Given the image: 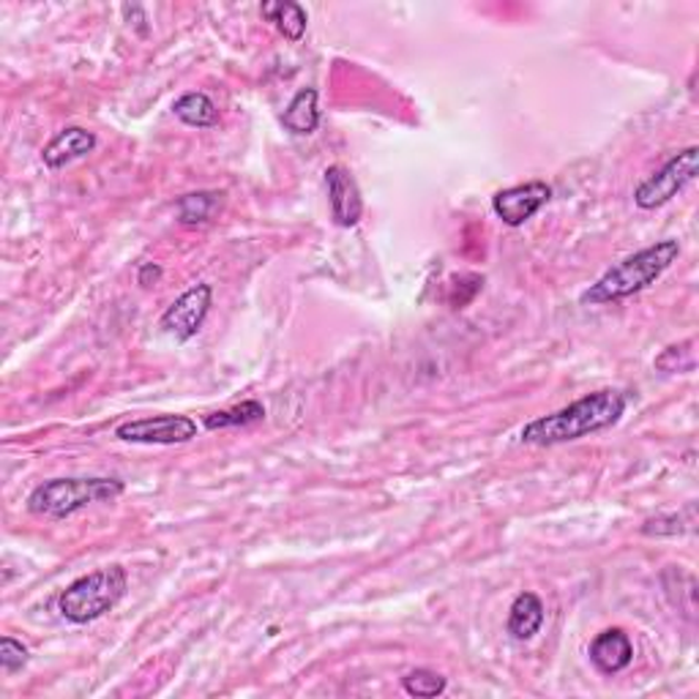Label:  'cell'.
<instances>
[{"label":"cell","mask_w":699,"mask_h":699,"mask_svg":"<svg viewBox=\"0 0 699 699\" xmlns=\"http://www.w3.org/2000/svg\"><path fill=\"white\" fill-rule=\"evenodd\" d=\"M543 618H547V612H543V601L539 596L519 593L509 609V623H506V629H509V635L517 639V642H528V639H533L541 631Z\"/></svg>","instance_id":"13"},{"label":"cell","mask_w":699,"mask_h":699,"mask_svg":"<svg viewBox=\"0 0 699 699\" xmlns=\"http://www.w3.org/2000/svg\"><path fill=\"white\" fill-rule=\"evenodd\" d=\"M116 438L137 446H183L197 438V421L178 413L134 418V421L118 423Z\"/></svg>","instance_id":"6"},{"label":"cell","mask_w":699,"mask_h":699,"mask_svg":"<svg viewBox=\"0 0 699 699\" xmlns=\"http://www.w3.org/2000/svg\"><path fill=\"white\" fill-rule=\"evenodd\" d=\"M213 307V287L208 282H200L189 287L183 296H178L176 301L167 307V312L161 314L159 328L170 337H176L178 342H189L197 337V331L206 322L208 312Z\"/></svg>","instance_id":"7"},{"label":"cell","mask_w":699,"mask_h":699,"mask_svg":"<svg viewBox=\"0 0 699 699\" xmlns=\"http://www.w3.org/2000/svg\"><path fill=\"white\" fill-rule=\"evenodd\" d=\"M697 528V503H689L686 509L675 511V513H661V517L648 519L642 525V536H650V539H672V536H683L691 533Z\"/></svg>","instance_id":"17"},{"label":"cell","mask_w":699,"mask_h":699,"mask_svg":"<svg viewBox=\"0 0 699 699\" xmlns=\"http://www.w3.org/2000/svg\"><path fill=\"white\" fill-rule=\"evenodd\" d=\"M96 142L99 140H96L93 131L82 127H66L47 142L44 151H41V159H44V164L50 167V170H63L71 161H80L86 159L88 153H93Z\"/></svg>","instance_id":"11"},{"label":"cell","mask_w":699,"mask_h":699,"mask_svg":"<svg viewBox=\"0 0 699 699\" xmlns=\"http://www.w3.org/2000/svg\"><path fill=\"white\" fill-rule=\"evenodd\" d=\"M222 202V191H191V194H183L176 206L178 222L187 227L208 224L219 213Z\"/></svg>","instance_id":"15"},{"label":"cell","mask_w":699,"mask_h":699,"mask_svg":"<svg viewBox=\"0 0 699 699\" xmlns=\"http://www.w3.org/2000/svg\"><path fill=\"white\" fill-rule=\"evenodd\" d=\"M318 88H301L287 104L282 123L290 134L309 137L320 127V104H318Z\"/></svg>","instance_id":"12"},{"label":"cell","mask_w":699,"mask_h":699,"mask_svg":"<svg viewBox=\"0 0 699 699\" xmlns=\"http://www.w3.org/2000/svg\"><path fill=\"white\" fill-rule=\"evenodd\" d=\"M262 17L268 22L277 26V31L290 41H301L303 33H307V11L298 3H290V0H279V3H262Z\"/></svg>","instance_id":"16"},{"label":"cell","mask_w":699,"mask_h":699,"mask_svg":"<svg viewBox=\"0 0 699 699\" xmlns=\"http://www.w3.org/2000/svg\"><path fill=\"white\" fill-rule=\"evenodd\" d=\"M161 266H157V262H142L140 266V271H137V284H142V287H151V284H157L159 279H161Z\"/></svg>","instance_id":"22"},{"label":"cell","mask_w":699,"mask_h":699,"mask_svg":"<svg viewBox=\"0 0 699 699\" xmlns=\"http://www.w3.org/2000/svg\"><path fill=\"white\" fill-rule=\"evenodd\" d=\"M697 164H699V151L695 146L675 153V157L669 159L667 164L656 172V176H650L648 181L639 183L635 191V202L642 208V211H656V208L667 206L669 200H675L680 191L695 181Z\"/></svg>","instance_id":"5"},{"label":"cell","mask_w":699,"mask_h":699,"mask_svg":"<svg viewBox=\"0 0 699 699\" xmlns=\"http://www.w3.org/2000/svg\"><path fill=\"white\" fill-rule=\"evenodd\" d=\"M129 590V573L121 566L96 569L86 577L74 579L69 588L58 596V612L63 620L74 626H88L104 618L123 601Z\"/></svg>","instance_id":"4"},{"label":"cell","mask_w":699,"mask_h":699,"mask_svg":"<svg viewBox=\"0 0 699 699\" xmlns=\"http://www.w3.org/2000/svg\"><path fill=\"white\" fill-rule=\"evenodd\" d=\"M260 421H266V408H262L260 402H254V399H249V402L236 405V408H230V410H217V413L206 416L202 427L217 432V429L252 427V423H260Z\"/></svg>","instance_id":"18"},{"label":"cell","mask_w":699,"mask_h":699,"mask_svg":"<svg viewBox=\"0 0 699 699\" xmlns=\"http://www.w3.org/2000/svg\"><path fill=\"white\" fill-rule=\"evenodd\" d=\"M552 200V187L543 181H528L519 187L500 189L492 197L495 217L509 227H522L536 217L547 202Z\"/></svg>","instance_id":"8"},{"label":"cell","mask_w":699,"mask_h":699,"mask_svg":"<svg viewBox=\"0 0 699 699\" xmlns=\"http://www.w3.org/2000/svg\"><path fill=\"white\" fill-rule=\"evenodd\" d=\"M626 405H629L626 393L615 391V388L588 393V397L571 402L569 408H560L555 413L525 423L519 440L528 446L573 443V440L590 438V435L615 427L623 418Z\"/></svg>","instance_id":"1"},{"label":"cell","mask_w":699,"mask_h":699,"mask_svg":"<svg viewBox=\"0 0 699 699\" xmlns=\"http://www.w3.org/2000/svg\"><path fill=\"white\" fill-rule=\"evenodd\" d=\"M172 112L181 123H187L191 129H213L219 123V107L213 104V99L202 91H189L181 99H176Z\"/></svg>","instance_id":"14"},{"label":"cell","mask_w":699,"mask_h":699,"mask_svg":"<svg viewBox=\"0 0 699 699\" xmlns=\"http://www.w3.org/2000/svg\"><path fill=\"white\" fill-rule=\"evenodd\" d=\"M326 187H328V202H331V217L339 227H356L363 217V200L361 189H358L356 178L350 176L348 167L331 164L326 170Z\"/></svg>","instance_id":"9"},{"label":"cell","mask_w":699,"mask_h":699,"mask_svg":"<svg viewBox=\"0 0 699 699\" xmlns=\"http://www.w3.org/2000/svg\"><path fill=\"white\" fill-rule=\"evenodd\" d=\"M695 348H697L695 339H686V342L672 344V348H667L659 358H656V369H661V372H667V375L695 372V367H697Z\"/></svg>","instance_id":"19"},{"label":"cell","mask_w":699,"mask_h":699,"mask_svg":"<svg viewBox=\"0 0 699 699\" xmlns=\"http://www.w3.org/2000/svg\"><path fill=\"white\" fill-rule=\"evenodd\" d=\"M28 659H31V650H28L20 639L9 635L0 639V669H3V675L22 672Z\"/></svg>","instance_id":"21"},{"label":"cell","mask_w":699,"mask_h":699,"mask_svg":"<svg viewBox=\"0 0 699 699\" xmlns=\"http://www.w3.org/2000/svg\"><path fill=\"white\" fill-rule=\"evenodd\" d=\"M127 492V483L121 478L107 476H69V478H50L39 483L28 495V511L39 517L66 519L71 513L88 509L96 503H112Z\"/></svg>","instance_id":"3"},{"label":"cell","mask_w":699,"mask_h":699,"mask_svg":"<svg viewBox=\"0 0 699 699\" xmlns=\"http://www.w3.org/2000/svg\"><path fill=\"white\" fill-rule=\"evenodd\" d=\"M590 665L601 675H618L635 661V642L623 629H607L590 642Z\"/></svg>","instance_id":"10"},{"label":"cell","mask_w":699,"mask_h":699,"mask_svg":"<svg viewBox=\"0 0 699 699\" xmlns=\"http://www.w3.org/2000/svg\"><path fill=\"white\" fill-rule=\"evenodd\" d=\"M402 689L405 695L418 697V699H432L446 695L448 689V680L443 675L432 672V669H413L402 678Z\"/></svg>","instance_id":"20"},{"label":"cell","mask_w":699,"mask_h":699,"mask_svg":"<svg viewBox=\"0 0 699 699\" xmlns=\"http://www.w3.org/2000/svg\"><path fill=\"white\" fill-rule=\"evenodd\" d=\"M680 257V243L675 238L656 241L653 247L639 249L637 254L626 257L618 266H612L596 284H590L582 292V307H605V303H618L626 298L637 296L645 287L656 284L672 268V262Z\"/></svg>","instance_id":"2"}]
</instances>
